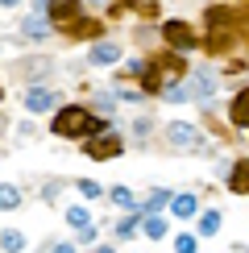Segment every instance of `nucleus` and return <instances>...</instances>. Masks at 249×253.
<instances>
[{
	"label": "nucleus",
	"mask_w": 249,
	"mask_h": 253,
	"mask_svg": "<svg viewBox=\"0 0 249 253\" xmlns=\"http://www.w3.org/2000/svg\"><path fill=\"white\" fill-rule=\"evenodd\" d=\"M50 129H54L58 137H96L104 129V121L91 117L83 104H67V108H58V117H54Z\"/></svg>",
	"instance_id": "obj_1"
},
{
	"label": "nucleus",
	"mask_w": 249,
	"mask_h": 253,
	"mask_svg": "<svg viewBox=\"0 0 249 253\" xmlns=\"http://www.w3.org/2000/svg\"><path fill=\"white\" fill-rule=\"evenodd\" d=\"M208 50H224L228 42H233V8H208Z\"/></svg>",
	"instance_id": "obj_2"
},
{
	"label": "nucleus",
	"mask_w": 249,
	"mask_h": 253,
	"mask_svg": "<svg viewBox=\"0 0 249 253\" xmlns=\"http://www.w3.org/2000/svg\"><path fill=\"white\" fill-rule=\"evenodd\" d=\"M162 38L170 42L174 50H195V46H200V38H195V29L187 25V21H166V25H162Z\"/></svg>",
	"instance_id": "obj_3"
},
{
	"label": "nucleus",
	"mask_w": 249,
	"mask_h": 253,
	"mask_svg": "<svg viewBox=\"0 0 249 253\" xmlns=\"http://www.w3.org/2000/svg\"><path fill=\"white\" fill-rule=\"evenodd\" d=\"M58 29L67 38H100V21H91V17H83V13H75L71 21H62Z\"/></svg>",
	"instance_id": "obj_4"
},
{
	"label": "nucleus",
	"mask_w": 249,
	"mask_h": 253,
	"mask_svg": "<svg viewBox=\"0 0 249 253\" xmlns=\"http://www.w3.org/2000/svg\"><path fill=\"white\" fill-rule=\"evenodd\" d=\"M83 154H87V158H117V154H124V141L108 133V137H100V141H87Z\"/></svg>",
	"instance_id": "obj_5"
},
{
	"label": "nucleus",
	"mask_w": 249,
	"mask_h": 253,
	"mask_svg": "<svg viewBox=\"0 0 249 253\" xmlns=\"http://www.w3.org/2000/svg\"><path fill=\"white\" fill-rule=\"evenodd\" d=\"M75 13H83V0H50V4H46L50 25H62V21H71Z\"/></svg>",
	"instance_id": "obj_6"
},
{
	"label": "nucleus",
	"mask_w": 249,
	"mask_h": 253,
	"mask_svg": "<svg viewBox=\"0 0 249 253\" xmlns=\"http://www.w3.org/2000/svg\"><path fill=\"white\" fill-rule=\"evenodd\" d=\"M166 141H170V145H179V150H191V145L200 141V133H195L191 125L174 121V125H166Z\"/></svg>",
	"instance_id": "obj_7"
},
{
	"label": "nucleus",
	"mask_w": 249,
	"mask_h": 253,
	"mask_svg": "<svg viewBox=\"0 0 249 253\" xmlns=\"http://www.w3.org/2000/svg\"><path fill=\"white\" fill-rule=\"evenodd\" d=\"M50 17H42V13H29L25 21H21V38H34V42H42V38H50Z\"/></svg>",
	"instance_id": "obj_8"
},
{
	"label": "nucleus",
	"mask_w": 249,
	"mask_h": 253,
	"mask_svg": "<svg viewBox=\"0 0 249 253\" xmlns=\"http://www.w3.org/2000/svg\"><path fill=\"white\" fill-rule=\"evenodd\" d=\"M54 104H58V96H54V91H46V87H29L25 91V108L34 112V117H38V112H46V108H54Z\"/></svg>",
	"instance_id": "obj_9"
},
{
	"label": "nucleus",
	"mask_w": 249,
	"mask_h": 253,
	"mask_svg": "<svg viewBox=\"0 0 249 253\" xmlns=\"http://www.w3.org/2000/svg\"><path fill=\"white\" fill-rule=\"evenodd\" d=\"M87 58L96 62V67H108V62H117V58H121V46H117V42H96Z\"/></svg>",
	"instance_id": "obj_10"
},
{
	"label": "nucleus",
	"mask_w": 249,
	"mask_h": 253,
	"mask_svg": "<svg viewBox=\"0 0 249 253\" xmlns=\"http://www.w3.org/2000/svg\"><path fill=\"white\" fill-rule=\"evenodd\" d=\"M187 91H191L195 100H208V96L216 91V79L208 75V71H195V75H191V87H187Z\"/></svg>",
	"instance_id": "obj_11"
},
{
	"label": "nucleus",
	"mask_w": 249,
	"mask_h": 253,
	"mask_svg": "<svg viewBox=\"0 0 249 253\" xmlns=\"http://www.w3.org/2000/svg\"><path fill=\"white\" fill-rule=\"evenodd\" d=\"M170 208H174V216H195V212H200V199H195V195H170Z\"/></svg>",
	"instance_id": "obj_12"
},
{
	"label": "nucleus",
	"mask_w": 249,
	"mask_h": 253,
	"mask_svg": "<svg viewBox=\"0 0 249 253\" xmlns=\"http://www.w3.org/2000/svg\"><path fill=\"white\" fill-rule=\"evenodd\" d=\"M166 204H170V191H162V187H158V191H150V199H145V204H133V208L145 216V212H162Z\"/></svg>",
	"instance_id": "obj_13"
},
{
	"label": "nucleus",
	"mask_w": 249,
	"mask_h": 253,
	"mask_svg": "<svg viewBox=\"0 0 249 253\" xmlns=\"http://www.w3.org/2000/svg\"><path fill=\"white\" fill-rule=\"evenodd\" d=\"M13 208H21V191L13 183H0V212H13Z\"/></svg>",
	"instance_id": "obj_14"
},
{
	"label": "nucleus",
	"mask_w": 249,
	"mask_h": 253,
	"mask_svg": "<svg viewBox=\"0 0 249 253\" xmlns=\"http://www.w3.org/2000/svg\"><path fill=\"white\" fill-rule=\"evenodd\" d=\"M141 220H145V237H154V241H162V237H166V220H162L158 212H145Z\"/></svg>",
	"instance_id": "obj_15"
},
{
	"label": "nucleus",
	"mask_w": 249,
	"mask_h": 253,
	"mask_svg": "<svg viewBox=\"0 0 249 253\" xmlns=\"http://www.w3.org/2000/svg\"><path fill=\"white\" fill-rule=\"evenodd\" d=\"M21 71H25V79H29V83H38V79H46V71H50V58H34V62H25Z\"/></svg>",
	"instance_id": "obj_16"
},
{
	"label": "nucleus",
	"mask_w": 249,
	"mask_h": 253,
	"mask_svg": "<svg viewBox=\"0 0 249 253\" xmlns=\"http://www.w3.org/2000/svg\"><path fill=\"white\" fill-rule=\"evenodd\" d=\"M137 228H141V212H137V208H133V216H124L121 224H117V237L124 241V237H133V233H137Z\"/></svg>",
	"instance_id": "obj_17"
},
{
	"label": "nucleus",
	"mask_w": 249,
	"mask_h": 253,
	"mask_svg": "<svg viewBox=\"0 0 249 253\" xmlns=\"http://www.w3.org/2000/svg\"><path fill=\"white\" fill-rule=\"evenodd\" d=\"M108 199H112V204H117V208H129V212H133V204H137L129 187H112V191H108Z\"/></svg>",
	"instance_id": "obj_18"
},
{
	"label": "nucleus",
	"mask_w": 249,
	"mask_h": 253,
	"mask_svg": "<svg viewBox=\"0 0 249 253\" xmlns=\"http://www.w3.org/2000/svg\"><path fill=\"white\" fill-rule=\"evenodd\" d=\"M0 249H8V253H17V249H25V237H21L17 228H8V233H0Z\"/></svg>",
	"instance_id": "obj_19"
},
{
	"label": "nucleus",
	"mask_w": 249,
	"mask_h": 253,
	"mask_svg": "<svg viewBox=\"0 0 249 253\" xmlns=\"http://www.w3.org/2000/svg\"><path fill=\"white\" fill-rule=\"evenodd\" d=\"M200 233H204V237H216V233H220V212H204Z\"/></svg>",
	"instance_id": "obj_20"
},
{
	"label": "nucleus",
	"mask_w": 249,
	"mask_h": 253,
	"mask_svg": "<svg viewBox=\"0 0 249 253\" xmlns=\"http://www.w3.org/2000/svg\"><path fill=\"white\" fill-rule=\"evenodd\" d=\"M228 112H233L237 129H245V91H237V96H233V108H228Z\"/></svg>",
	"instance_id": "obj_21"
},
{
	"label": "nucleus",
	"mask_w": 249,
	"mask_h": 253,
	"mask_svg": "<svg viewBox=\"0 0 249 253\" xmlns=\"http://www.w3.org/2000/svg\"><path fill=\"white\" fill-rule=\"evenodd\" d=\"M228 187H233L237 195H245V162H237V166H233V174H228Z\"/></svg>",
	"instance_id": "obj_22"
},
{
	"label": "nucleus",
	"mask_w": 249,
	"mask_h": 253,
	"mask_svg": "<svg viewBox=\"0 0 249 253\" xmlns=\"http://www.w3.org/2000/svg\"><path fill=\"white\" fill-rule=\"evenodd\" d=\"M67 220L75 228H83V224H91V216H87V208H67Z\"/></svg>",
	"instance_id": "obj_23"
},
{
	"label": "nucleus",
	"mask_w": 249,
	"mask_h": 253,
	"mask_svg": "<svg viewBox=\"0 0 249 253\" xmlns=\"http://www.w3.org/2000/svg\"><path fill=\"white\" fill-rule=\"evenodd\" d=\"M158 91H162V96H166V100H174V104H179V100H187V91L179 87V83H162V87H158Z\"/></svg>",
	"instance_id": "obj_24"
},
{
	"label": "nucleus",
	"mask_w": 249,
	"mask_h": 253,
	"mask_svg": "<svg viewBox=\"0 0 249 253\" xmlns=\"http://www.w3.org/2000/svg\"><path fill=\"white\" fill-rule=\"evenodd\" d=\"M79 195H83V199H100L104 191H100V183H91V178H83V183H79Z\"/></svg>",
	"instance_id": "obj_25"
},
{
	"label": "nucleus",
	"mask_w": 249,
	"mask_h": 253,
	"mask_svg": "<svg viewBox=\"0 0 249 253\" xmlns=\"http://www.w3.org/2000/svg\"><path fill=\"white\" fill-rule=\"evenodd\" d=\"M195 245H200V237H191V233H183V237H174V249H179V253H191Z\"/></svg>",
	"instance_id": "obj_26"
},
{
	"label": "nucleus",
	"mask_w": 249,
	"mask_h": 253,
	"mask_svg": "<svg viewBox=\"0 0 249 253\" xmlns=\"http://www.w3.org/2000/svg\"><path fill=\"white\" fill-rule=\"evenodd\" d=\"M112 104H117L112 91H100V96H96V108H100V112H112Z\"/></svg>",
	"instance_id": "obj_27"
},
{
	"label": "nucleus",
	"mask_w": 249,
	"mask_h": 253,
	"mask_svg": "<svg viewBox=\"0 0 249 253\" xmlns=\"http://www.w3.org/2000/svg\"><path fill=\"white\" fill-rule=\"evenodd\" d=\"M46 4L50 0H34V13H46Z\"/></svg>",
	"instance_id": "obj_28"
},
{
	"label": "nucleus",
	"mask_w": 249,
	"mask_h": 253,
	"mask_svg": "<svg viewBox=\"0 0 249 253\" xmlns=\"http://www.w3.org/2000/svg\"><path fill=\"white\" fill-rule=\"evenodd\" d=\"M0 4H4V8H17V4H21V0H0Z\"/></svg>",
	"instance_id": "obj_29"
},
{
	"label": "nucleus",
	"mask_w": 249,
	"mask_h": 253,
	"mask_svg": "<svg viewBox=\"0 0 249 253\" xmlns=\"http://www.w3.org/2000/svg\"><path fill=\"white\" fill-rule=\"evenodd\" d=\"M87 4H104V0H87Z\"/></svg>",
	"instance_id": "obj_30"
},
{
	"label": "nucleus",
	"mask_w": 249,
	"mask_h": 253,
	"mask_svg": "<svg viewBox=\"0 0 249 253\" xmlns=\"http://www.w3.org/2000/svg\"><path fill=\"white\" fill-rule=\"evenodd\" d=\"M0 100H4V87H0Z\"/></svg>",
	"instance_id": "obj_31"
}]
</instances>
